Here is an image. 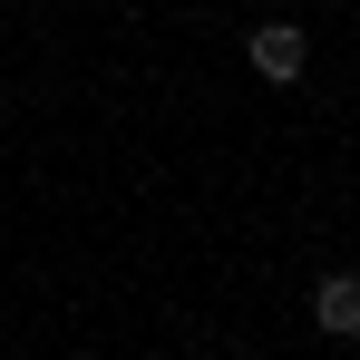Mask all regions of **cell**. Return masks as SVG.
Returning <instances> with one entry per match:
<instances>
[{
    "instance_id": "obj_1",
    "label": "cell",
    "mask_w": 360,
    "mask_h": 360,
    "mask_svg": "<svg viewBox=\"0 0 360 360\" xmlns=\"http://www.w3.org/2000/svg\"><path fill=\"white\" fill-rule=\"evenodd\" d=\"M243 59H253V78H273V88H292L302 68H311V39H302L292 20H263V30L243 39Z\"/></svg>"
},
{
    "instance_id": "obj_2",
    "label": "cell",
    "mask_w": 360,
    "mask_h": 360,
    "mask_svg": "<svg viewBox=\"0 0 360 360\" xmlns=\"http://www.w3.org/2000/svg\"><path fill=\"white\" fill-rule=\"evenodd\" d=\"M311 321H321L331 341H360V273H321V292H311Z\"/></svg>"
}]
</instances>
